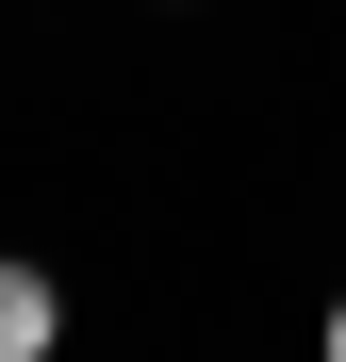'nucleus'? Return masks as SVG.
<instances>
[{"label": "nucleus", "mask_w": 346, "mask_h": 362, "mask_svg": "<svg viewBox=\"0 0 346 362\" xmlns=\"http://www.w3.org/2000/svg\"><path fill=\"white\" fill-rule=\"evenodd\" d=\"M313 362H346V296H330V346H313Z\"/></svg>", "instance_id": "nucleus-2"}, {"label": "nucleus", "mask_w": 346, "mask_h": 362, "mask_svg": "<svg viewBox=\"0 0 346 362\" xmlns=\"http://www.w3.org/2000/svg\"><path fill=\"white\" fill-rule=\"evenodd\" d=\"M50 346H67V280L0 247V362H50Z\"/></svg>", "instance_id": "nucleus-1"}]
</instances>
